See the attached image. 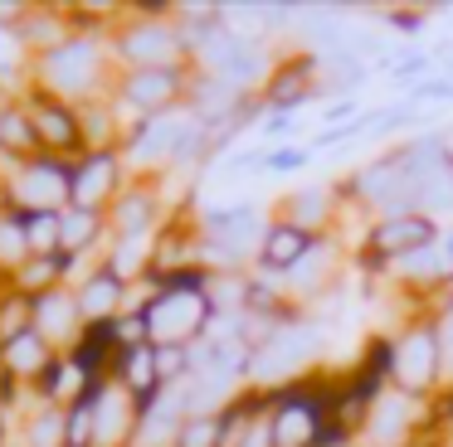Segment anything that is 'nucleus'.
Listing matches in <instances>:
<instances>
[{
	"mask_svg": "<svg viewBox=\"0 0 453 447\" xmlns=\"http://www.w3.org/2000/svg\"><path fill=\"white\" fill-rule=\"evenodd\" d=\"M312 248H317L312 233H303L297 224H288V219H273V229H268V239H264V248H258L254 268L258 272H278V277H283V272H293Z\"/></svg>",
	"mask_w": 453,
	"mask_h": 447,
	"instance_id": "27",
	"label": "nucleus"
},
{
	"mask_svg": "<svg viewBox=\"0 0 453 447\" xmlns=\"http://www.w3.org/2000/svg\"><path fill=\"white\" fill-rule=\"evenodd\" d=\"M0 155L5 161H35L40 155V136H35V122L25 112V97L0 112Z\"/></svg>",
	"mask_w": 453,
	"mask_h": 447,
	"instance_id": "32",
	"label": "nucleus"
},
{
	"mask_svg": "<svg viewBox=\"0 0 453 447\" xmlns=\"http://www.w3.org/2000/svg\"><path fill=\"white\" fill-rule=\"evenodd\" d=\"M322 350H326V321L312 316V311H297L293 321H283V326L254 350L249 389L273 394V389H288V384H297V379H312Z\"/></svg>",
	"mask_w": 453,
	"mask_h": 447,
	"instance_id": "4",
	"label": "nucleus"
},
{
	"mask_svg": "<svg viewBox=\"0 0 453 447\" xmlns=\"http://www.w3.org/2000/svg\"><path fill=\"white\" fill-rule=\"evenodd\" d=\"M5 161V155H0ZM73 194V161L40 151L35 161H5L0 170V204L15 214H59Z\"/></svg>",
	"mask_w": 453,
	"mask_h": 447,
	"instance_id": "8",
	"label": "nucleus"
},
{
	"mask_svg": "<svg viewBox=\"0 0 453 447\" xmlns=\"http://www.w3.org/2000/svg\"><path fill=\"white\" fill-rule=\"evenodd\" d=\"M30 258V233H25V214H15V209H5L0 204V272H11L15 277V268Z\"/></svg>",
	"mask_w": 453,
	"mask_h": 447,
	"instance_id": "34",
	"label": "nucleus"
},
{
	"mask_svg": "<svg viewBox=\"0 0 453 447\" xmlns=\"http://www.w3.org/2000/svg\"><path fill=\"white\" fill-rule=\"evenodd\" d=\"M5 437H11V408L0 404V447H5Z\"/></svg>",
	"mask_w": 453,
	"mask_h": 447,
	"instance_id": "43",
	"label": "nucleus"
},
{
	"mask_svg": "<svg viewBox=\"0 0 453 447\" xmlns=\"http://www.w3.org/2000/svg\"><path fill=\"white\" fill-rule=\"evenodd\" d=\"M64 214V209H59ZM59 214H25L30 253H59Z\"/></svg>",
	"mask_w": 453,
	"mask_h": 447,
	"instance_id": "36",
	"label": "nucleus"
},
{
	"mask_svg": "<svg viewBox=\"0 0 453 447\" xmlns=\"http://www.w3.org/2000/svg\"><path fill=\"white\" fill-rule=\"evenodd\" d=\"M439 224L429 219V214H400V219H375L371 229H365V243H361V258L371 262V268H385V262L404 258V253L424 248V243L439 239Z\"/></svg>",
	"mask_w": 453,
	"mask_h": 447,
	"instance_id": "14",
	"label": "nucleus"
},
{
	"mask_svg": "<svg viewBox=\"0 0 453 447\" xmlns=\"http://www.w3.org/2000/svg\"><path fill=\"white\" fill-rule=\"evenodd\" d=\"M137 423L142 404L108 375L93 389V447H137Z\"/></svg>",
	"mask_w": 453,
	"mask_h": 447,
	"instance_id": "15",
	"label": "nucleus"
},
{
	"mask_svg": "<svg viewBox=\"0 0 453 447\" xmlns=\"http://www.w3.org/2000/svg\"><path fill=\"white\" fill-rule=\"evenodd\" d=\"M385 19H390L395 29H404V34H414V29L424 25V15H419V10H390V15H385Z\"/></svg>",
	"mask_w": 453,
	"mask_h": 447,
	"instance_id": "42",
	"label": "nucleus"
},
{
	"mask_svg": "<svg viewBox=\"0 0 453 447\" xmlns=\"http://www.w3.org/2000/svg\"><path fill=\"white\" fill-rule=\"evenodd\" d=\"M73 297H79V311H83L88 326H112L118 316L132 311V282H122L108 262H98V268L73 287Z\"/></svg>",
	"mask_w": 453,
	"mask_h": 447,
	"instance_id": "18",
	"label": "nucleus"
},
{
	"mask_svg": "<svg viewBox=\"0 0 453 447\" xmlns=\"http://www.w3.org/2000/svg\"><path fill=\"white\" fill-rule=\"evenodd\" d=\"M264 132L268 136H293L297 132V112H264Z\"/></svg>",
	"mask_w": 453,
	"mask_h": 447,
	"instance_id": "41",
	"label": "nucleus"
},
{
	"mask_svg": "<svg viewBox=\"0 0 453 447\" xmlns=\"http://www.w3.org/2000/svg\"><path fill=\"white\" fill-rule=\"evenodd\" d=\"M69 34H79V25H73V10H59V5H30L20 19V39L35 58L59 49Z\"/></svg>",
	"mask_w": 453,
	"mask_h": 447,
	"instance_id": "28",
	"label": "nucleus"
},
{
	"mask_svg": "<svg viewBox=\"0 0 453 447\" xmlns=\"http://www.w3.org/2000/svg\"><path fill=\"white\" fill-rule=\"evenodd\" d=\"M79 122H83V151H122V141H127V122H122V112L112 107V97L83 102Z\"/></svg>",
	"mask_w": 453,
	"mask_h": 447,
	"instance_id": "29",
	"label": "nucleus"
},
{
	"mask_svg": "<svg viewBox=\"0 0 453 447\" xmlns=\"http://www.w3.org/2000/svg\"><path fill=\"white\" fill-rule=\"evenodd\" d=\"M326 87H322V64H317V49H293L283 54L278 73L268 78L264 87V107L268 112H303L307 102H317Z\"/></svg>",
	"mask_w": 453,
	"mask_h": 447,
	"instance_id": "13",
	"label": "nucleus"
},
{
	"mask_svg": "<svg viewBox=\"0 0 453 447\" xmlns=\"http://www.w3.org/2000/svg\"><path fill=\"white\" fill-rule=\"evenodd\" d=\"M419 433H429V404L424 398H410L400 389H385L375 398V408L361 423V447H414Z\"/></svg>",
	"mask_w": 453,
	"mask_h": 447,
	"instance_id": "10",
	"label": "nucleus"
},
{
	"mask_svg": "<svg viewBox=\"0 0 453 447\" xmlns=\"http://www.w3.org/2000/svg\"><path fill=\"white\" fill-rule=\"evenodd\" d=\"M312 161V146H273L264 161L268 175H288V170H303V165Z\"/></svg>",
	"mask_w": 453,
	"mask_h": 447,
	"instance_id": "39",
	"label": "nucleus"
},
{
	"mask_svg": "<svg viewBox=\"0 0 453 447\" xmlns=\"http://www.w3.org/2000/svg\"><path fill=\"white\" fill-rule=\"evenodd\" d=\"M35 330H40L59 355H69V350L88 336V321H83V311H79L73 287H54V292H44V297H35Z\"/></svg>",
	"mask_w": 453,
	"mask_h": 447,
	"instance_id": "17",
	"label": "nucleus"
},
{
	"mask_svg": "<svg viewBox=\"0 0 453 447\" xmlns=\"http://www.w3.org/2000/svg\"><path fill=\"white\" fill-rule=\"evenodd\" d=\"M254 297V272H210V301L219 316H244Z\"/></svg>",
	"mask_w": 453,
	"mask_h": 447,
	"instance_id": "33",
	"label": "nucleus"
},
{
	"mask_svg": "<svg viewBox=\"0 0 453 447\" xmlns=\"http://www.w3.org/2000/svg\"><path fill=\"white\" fill-rule=\"evenodd\" d=\"M351 447H361V443H351Z\"/></svg>",
	"mask_w": 453,
	"mask_h": 447,
	"instance_id": "47",
	"label": "nucleus"
},
{
	"mask_svg": "<svg viewBox=\"0 0 453 447\" xmlns=\"http://www.w3.org/2000/svg\"><path fill=\"white\" fill-rule=\"evenodd\" d=\"M112 29H79L69 34L59 49L35 58L30 68V87L59 97V102H98V97H112V83H118V64H112Z\"/></svg>",
	"mask_w": 453,
	"mask_h": 447,
	"instance_id": "1",
	"label": "nucleus"
},
{
	"mask_svg": "<svg viewBox=\"0 0 453 447\" xmlns=\"http://www.w3.org/2000/svg\"><path fill=\"white\" fill-rule=\"evenodd\" d=\"M0 170H5V161H0Z\"/></svg>",
	"mask_w": 453,
	"mask_h": 447,
	"instance_id": "46",
	"label": "nucleus"
},
{
	"mask_svg": "<svg viewBox=\"0 0 453 447\" xmlns=\"http://www.w3.org/2000/svg\"><path fill=\"white\" fill-rule=\"evenodd\" d=\"M278 219L297 224L312 239H326V233H336V219H342V194H336V185H303V190L278 200Z\"/></svg>",
	"mask_w": 453,
	"mask_h": 447,
	"instance_id": "19",
	"label": "nucleus"
},
{
	"mask_svg": "<svg viewBox=\"0 0 453 447\" xmlns=\"http://www.w3.org/2000/svg\"><path fill=\"white\" fill-rule=\"evenodd\" d=\"M112 379H118L122 389H127L132 398H137L142 408L151 404V398L161 394V369H157V345H132V350H118V365H112Z\"/></svg>",
	"mask_w": 453,
	"mask_h": 447,
	"instance_id": "26",
	"label": "nucleus"
},
{
	"mask_svg": "<svg viewBox=\"0 0 453 447\" xmlns=\"http://www.w3.org/2000/svg\"><path fill=\"white\" fill-rule=\"evenodd\" d=\"M190 78H196V64H171V68H132V73H118L112 83V107L122 112L127 132L137 122L157 112H171L190 97Z\"/></svg>",
	"mask_w": 453,
	"mask_h": 447,
	"instance_id": "9",
	"label": "nucleus"
},
{
	"mask_svg": "<svg viewBox=\"0 0 453 447\" xmlns=\"http://www.w3.org/2000/svg\"><path fill=\"white\" fill-rule=\"evenodd\" d=\"M108 239H112V224L103 209H79V204H69V209L59 214V253L64 258H103Z\"/></svg>",
	"mask_w": 453,
	"mask_h": 447,
	"instance_id": "22",
	"label": "nucleus"
},
{
	"mask_svg": "<svg viewBox=\"0 0 453 447\" xmlns=\"http://www.w3.org/2000/svg\"><path fill=\"white\" fill-rule=\"evenodd\" d=\"M434 321H439V360H443V389H453V297H443L434 307Z\"/></svg>",
	"mask_w": 453,
	"mask_h": 447,
	"instance_id": "37",
	"label": "nucleus"
},
{
	"mask_svg": "<svg viewBox=\"0 0 453 447\" xmlns=\"http://www.w3.org/2000/svg\"><path fill=\"white\" fill-rule=\"evenodd\" d=\"M443 447H453V423H449V428H443Z\"/></svg>",
	"mask_w": 453,
	"mask_h": 447,
	"instance_id": "45",
	"label": "nucleus"
},
{
	"mask_svg": "<svg viewBox=\"0 0 453 447\" xmlns=\"http://www.w3.org/2000/svg\"><path fill=\"white\" fill-rule=\"evenodd\" d=\"M190 112L200 117L205 126H219V122H229V117H239L254 97H244L234 83H225V78H215V73H196L190 78Z\"/></svg>",
	"mask_w": 453,
	"mask_h": 447,
	"instance_id": "25",
	"label": "nucleus"
},
{
	"mask_svg": "<svg viewBox=\"0 0 453 447\" xmlns=\"http://www.w3.org/2000/svg\"><path fill=\"white\" fill-rule=\"evenodd\" d=\"M186 394L180 384L161 389L147 408H142V423H137V447H176L180 428H186Z\"/></svg>",
	"mask_w": 453,
	"mask_h": 447,
	"instance_id": "23",
	"label": "nucleus"
},
{
	"mask_svg": "<svg viewBox=\"0 0 453 447\" xmlns=\"http://www.w3.org/2000/svg\"><path fill=\"white\" fill-rule=\"evenodd\" d=\"M205 155H215L210 151V132H205V122L190 112V102L137 122L127 132V141H122V161H127V170L142 175V180H166L171 170H196Z\"/></svg>",
	"mask_w": 453,
	"mask_h": 447,
	"instance_id": "2",
	"label": "nucleus"
},
{
	"mask_svg": "<svg viewBox=\"0 0 453 447\" xmlns=\"http://www.w3.org/2000/svg\"><path fill=\"white\" fill-rule=\"evenodd\" d=\"M342 248H346V243L326 233V239H317V248L307 253L293 272H283V277H278V282H283V292L293 297V307H307V301L322 297L326 282L336 277V268H342Z\"/></svg>",
	"mask_w": 453,
	"mask_h": 447,
	"instance_id": "20",
	"label": "nucleus"
},
{
	"mask_svg": "<svg viewBox=\"0 0 453 447\" xmlns=\"http://www.w3.org/2000/svg\"><path fill=\"white\" fill-rule=\"evenodd\" d=\"M108 224H112V233H161L166 229V194H161V180L132 175L127 190L112 200Z\"/></svg>",
	"mask_w": 453,
	"mask_h": 447,
	"instance_id": "16",
	"label": "nucleus"
},
{
	"mask_svg": "<svg viewBox=\"0 0 453 447\" xmlns=\"http://www.w3.org/2000/svg\"><path fill=\"white\" fill-rule=\"evenodd\" d=\"M11 287L30 301L44 297V292H54V287H69V258H64V253H30V258L15 268Z\"/></svg>",
	"mask_w": 453,
	"mask_h": 447,
	"instance_id": "31",
	"label": "nucleus"
},
{
	"mask_svg": "<svg viewBox=\"0 0 453 447\" xmlns=\"http://www.w3.org/2000/svg\"><path fill=\"white\" fill-rule=\"evenodd\" d=\"M157 248H161V233H112L108 248H103V262L118 272L122 282H147L157 272Z\"/></svg>",
	"mask_w": 453,
	"mask_h": 447,
	"instance_id": "24",
	"label": "nucleus"
},
{
	"mask_svg": "<svg viewBox=\"0 0 453 447\" xmlns=\"http://www.w3.org/2000/svg\"><path fill=\"white\" fill-rule=\"evenodd\" d=\"M410 97H414V102H449V97H453V73L424 78L419 87H410Z\"/></svg>",
	"mask_w": 453,
	"mask_h": 447,
	"instance_id": "40",
	"label": "nucleus"
},
{
	"mask_svg": "<svg viewBox=\"0 0 453 447\" xmlns=\"http://www.w3.org/2000/svg\"><path fill=\"white\" fill-rule=\"evenodd\" d=\"M25 330H35V301L11 287L5 297H0V345L15 340V336H25Z\"/></svg>",
	"mask_w": 453,
	"mask_h": 447,
	"instance_id": "35",
	"label": "nucleus"
},
{
	"mask_svg": "<svg viewBox=\"0 0 453 447\" xmlns=\"http://www.w3.org/2000/svg\"><path fill=\"white\" fill-rule=\"evenodd\" d=\"M54 360H59V350H54L40 330H25V336L0 345V379H11L15 389H30L35 394V384L50 375Z\"/></svg>",
	"mask_w": 453,
	"mask_h": 447,
	"instance_id": "21",
	"label": "nucleus"
},
{
	"mask_svg": "<svg viewBox=\"0 0 453 447\" xmlns=\"http://www.w3.org/2000/svg\"><path fill=\"white\" fill-rule=\"evenodd\" d=\"M332 398H336V379H322V375L273 389V404H268L273 447H326Z\"/></svg>",
	"mask_w": 453,
	"mask_h": 447,
	"instance_id": "5",
	"label": "nucleus"
},
{
	"mask_svg": "<svg viewBox=\"0 0 453 447\" xmlns=\"http://www.w3.org/2000/svg\"><path fill=\"white\" fill-rule=\"evenodd\" d=\"M20 447H64L69 443V408L59 404H44V398H30L20 418Z\"/></svg>",
	"mask_w": 453,
	"mask_h": 447,
	"instance_id": "30",
	"label": "nucleus"
},
{
	"mask_svg": "<svg viewBox=\"0 0 453 447\" xmlns=\"http://www.w3.org/2000/svg\"><path fill=\"white\" fill-rule=\"evenodd\" d=\"M25 112L35 122V136H40V151L59 155V161H79L83 155V122H79V107L59 102V97L30 87L25 93Z\"/></svg>",
	"mask_w": 453,
	"mask_h": 447,
	"instance_id": "11",
	"label": "nucleus"
},
{
	"mask_svg": "<svg viewBox=\"0 0 453 447\" xmlns=\"http://www.w3.org/2000/svg\"><path fill=\"white\" fill-rule=\"evenodd\" d=\"M5 292H11V272H0V297H5Z\"/></svg>",
	"mask_w": 453,
	"mask_h": 447,
	"instance_id": "44",
	"label": "nucleus"
},
{
	"mask_svg": "<svg viewBox=\"0 0 453 447\" xmlns=\"http://www.w3.org/2000/svg\"><path fill=\"white\" fill-rule=\"evenodd\" d=\"M112 44V64L118 73H132V68H171V64H190L186 34H180L176 15H132L122 10V19L108 34Z\"/></svg>",
	"mask_w": 453,
	"mask_h": 447,
	"instance_id": "7",
	"label": "nucleus"
},
{
	"mask_svg": "<svg viewBox=\"0 0 453 447\" xmlns=\"http://www.w3.org/2000/svg\"><path fill=\"white\" fill-rule=\"evenodd\" d=\"M127 180H132V170H127V161H122V151H83L79 161H73V194H69V204L108 214L112 200L127 190Z\"/></svg>",
	"mask_w": 453,
	"mask_h": 447,
	"instance_id": "12",
	"label": "nucleus"
},
{
	"mask_svg": "<svg viewBox=\"0 0 453 447\" xmlns=\"http://www.w3.org/2000/svg\"><path fill=\"white\" fill-rule=\"evenodd\" d=\"M390 389L410 398H439L443 394V360H439V321L434 311H414L390 336Z\"/></svg>",
	"mask_w": 453,
	"mask_h": 447,
	"instance_id": "6",
	"label": "nucleus"
},
{
	"mask_svg": "<svg viewBox=\"0 0 453 447\" xmlns=\"http://www.w3.org/2000/svg\"><path fill=\"white\" fill-rule=\"evenodd\" d=\"M176 447H219V418H186Z\"/></svg>",
	"mask_w": 453,
	"mask_h": 447,
	"instance_id": "38",
	"label": "nucleus"
},
{
	"mask_svg": "<svg viewBox=\"0 0 453 447\" xmlns=\"http://www.w3.org/2000/svg\"><path fill=\"white\" fill-rule=\"evenodd\" d=\"M151 282V301L147 311V336L151 345H180L190 350L196 340L210 336V326L219 321L215 301H210V272L205 268H186L171 277H147Z\"/></svg>",
	"mask_w": 453,
	"mask_h": 447,
	"instance_id": "3",
	"label": "nucleus"
}]
</instances>
